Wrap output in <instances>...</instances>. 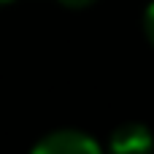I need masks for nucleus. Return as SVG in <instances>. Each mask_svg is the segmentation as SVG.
<instances>
[{
	"instance_id": "39448f33",
	"label": "nucleus",
	"mask_w": 154,
	"mask_h": 154,
	"mask_svg": "<svg viewBox=\"0 0 154 154\" xmlns=\"http://www.w3.org/2000/svg\"><path fill=\"white\" fill-rule=\"evenodd\" d=\"M5 3H14V0H0V5H5Z\"/></svg>"
},
{
	"instance_id": "20e7f679",
	"label": "nucleus",
	"mask_w": 154,
	"mask_h": 154,
	"mask_svg": "<svg viewBox=\"0 0 154 154\" xmlns=\"http://www.w3.org/2000/svg\"><path fill=\"white\" fill-rule=\"evenodd\" d=\"M57 3L65 5V8H76V11H79V8H89V5H95L97 0H57Z\"/></svg>"
},
{
	"instance_id": "7ed1b4c3",
	"label": "nucleus",
	"mask_w": 154,
	"mask_h": 154,
	"mask_svg": "<svg viewBox=\"0 0 154 154\" xmlns=\"http://www.w3.org/2000/svg\"><path fill=\"white\" fill-rule=\"evenodd\" d=\"M143 32H146V41L154 46V0L146 5V11H143Z\"/></svg>"
},
{
	"instance_id": "f257e3e1",
	"label": "nucleus",
	"mask_w": 154,
	"mask_h": 154,
	"mask_svg": "<svg viewBox=\"0 0 154 154\" xmlns=\"http://www.w3.org/2000/svg\"><path fill=\"white\" fill-rule=\"evenodd\" d=\"M35 154H97L100 143L81 130H54L43 135L35 146Z\"/></svg>"
},
{
	"instance_id": "f03ea898",
	"label": "nucleus",
	"mask_w": 154,
	"mask_h": 154,
	"mask_svg": "<svg viewBox=\"0 0 154 154\" xmlns=\"http://www.w3.org/2000/svg\"><path fill=\"white\" fill-rule=\"evenodd\" d=\"M114 152H125V154H135V152H149L154 149V138L149 133L146 125L141 122H127L122 127H116L111 133V143H108Z\"/></svg>"
}]
</instances>
